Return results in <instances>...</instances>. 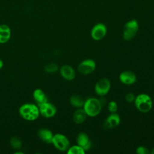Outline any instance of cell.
<instances>
[{
    "label": "cell",
    "instance_id": "obj_1",
    "mask_svg": "<svg viewBox=\"0 0 154 154\" xmlns=\"http://www.w3.org/2000/svg\"><path fill=\"white\" fill-rule=\"evenodd\" d=\"M19 112L20 116L28 121H34L40 116L38 106L31 103L22 105L19 109Z\"/></svg>",
    "mask_w": 154,
    "mask_h": 154
},
{
    "label": "cell",
    "instance_id": "obj_2",
    "mask_svg": "<svg viewBox=\"0 0 154 154\" xmlns=\"http://www.w3.org/2000/svg\"><path fill=\"white\" fill-rule=\"evenodd\" d=\"M134 104L136 108L143 113L150 111L153 106L152 98L149 95L145 93H141L136 96Z\"/></svg>",
    "mask_w": 154,
    "mask_h": 154
},
{
    "label": "cell",
    "instance_id": "obj_3",
    "mask_svg": "<svg viewBox=\"0 0 154 154\" xmlns=\"http://www.w3.org/2000/svg\"><path fill=\"white\" fill-rule=\"evenodd\" d=\"M102 105L99 99L95 97H90L85 100L83 108L89 117H96L101 111Z\"/></svg>",
    "mask_w": 154,
    "mask_h": 154
},
{
    "label": "cell",
    "instance_id": "obj_4",
    "mask_svg": "<svg viewBox=\"0 0 154 154\" xmlns=\"http://www.w3.org/2000/svg\"><path fill=\"white\" fill-rule=\"evenodd\" d=\"M139 29L138 22L136 19H131L127 22L123 29V38L125 40L129 41L137 35Z\"/></svg>",
    "mask_w": 154,
    "mask_h": 154
},
{
    "label": "cell",
    "instance_id": "obj_5",
    "mask_svg": "<svg viewBox=\"0 0 154 154\" xmlns=\"http://www.w3.org/2000/svg\"><path fill=\"white\" fill-rule=\"evenodd\" d=\"M52 143L55 147L60 151L65 152L70 147V141L67 137L62 134H55L54 135Z\"/></svg>",
    "mask_w": 154,
    "mask_h": 154
},
{
    "label": "cell",
    "instance_id": "obj_6",
    "mask_svg": "<svg viewBox=\"0 0 154 154\" xmlns=\"http://www.w3.org/2000/svg\"><path fill=\"white\" fill-rule=\"evenodd\" d=\"M40 115L45 118L53 117L57 113V107L55 105L48 101L38 106Z\"/></svg>",
    "mask_w": 154,
    "mask_h": 154
},
{
    "label": "cell",
    "instance_id": "obj_7",
    "mask_svg": "<svg viewBox=\"0 0 154 154\" xmlns=\"http://www.w3.org/2000/svg\"><path fill=\"white\" fill-rule=\"evenodd\" d=\"M96 67L95 61L91 59L82 61L78 66V72L82 75H88L93 73Z\"/></svg>",
    "mask_w": 154,
    "mask_h": 154
},
{
    "label": "cell",
    "instance_id": "obj_8",
    "mask_svg": "<svg viewBox=\"0 0 154 154\" xmlns=\"http://www.w3.org/2000/svg\"><path fill=\"white\" fill-rule=\"evenodd\" d=\"M111 82L107 78H102L99 79L95 84L94 91L96 93L100 96H104L110 90Z\"/></svg>",
    "mask_w": 154,
    "mask_h": 154
},
{
    "label": "cell",
    "instance_id": "obj_9",
    "mask_svg": "<svg viewBox=\"0 0 154 154\" xmlns=\"http://www.w3.org/2000/svg\"><path fill=\"white\" fill-rule=\"evenodd\" d=\"M107 29L105 24L98 23L94 25L91 31V37L96 41H99L103 39L106 34Z\"/></svg>",
    "mask_w": 154,
    "mask_h": 154
},
{
    "label": "cell",
    "instance_id": "obj_10",
    "mask_svg": "<svg viewBox=\"0 0 154 154\" xmlns=\"http://www.w3.org/2000/svg\"><path fill=\"white\" fill-rule=\"evenodd\" d=\"M120 117L116 112L111 113L108 116L103 122V126L105 129H110L114 128L120 123Z\"/></svg>",
    "mask_w": 154,
    "mask_h": 154
},
{
    "label": "cell",
    "instance_id": "obj_11",
    "mask_svg": "<svg viewBox=\"0 0 154 154\" xmlns=\"http://www.w3.org/2000/svg\"><path fill=\"white\" fill-rule=\"evenodd\" d=\"M119 79L123 84L132 85L136 82L137 76L132 71L126 70L122 72L120 74Z\"/></svg>",
    "mask_w": 154,
    "mask_h": 154
},
{
    "label": "cell",
    "instance_id": "obj_12",
    "mask_svg": "<svg viewBox=\"0 0 154 154\" xmlns=\"http://www.w3.org/2000/svg\"><path fill=\"white\" fill-rule=\"evenodd\" d=\"M77 144L81 146L85 152L90 150L91 143L88 135L85 132H80L76 138Z\"/></svg>",
    "mask_w": 154,
    "mask_h": 154
},
{
    "label": "cell",
    "instance_id": "obj_13",
    "mask_svg": "<svg viewBox=\"0 0 154 154\" xmlns=\"http://www.w3.org/2000/svg\"><path fill=\"white\" fill-rule=\"evenodd\" d=\"M60 73L61 76L67 81H72L74 79L76 76L74 69L69 65L62 66L60 68Z\"/></svg>",
    "mask_w": 154,
    "mask_h": 154
},
{
    "label": "cell",
    "instance_id": "obj_14",
    "mask_svg": "<svg viewBox=\"0 0 154 154\" xmlns=\"http://www.w3.org/2000/svg\"><path fill=\"white\" fill-rule=\"evenodd\" d=\"M52 132L47 128H41L38 131V136L40 139L47 144H51L54 137Z\"/></svg>",
    "mask_w": 154,
    "mask_h": 154
},
{
    "label": "cell",
    "instance_id": "obj_15",
    "mask_svg": "<svg viewBox=\"0 0 154 154\" xmlns=\"http://www.w3.org/2000/svg\"><path fill=\"white\" fill-rule=\"evenodd\" d=\"M11 37V29L6 24L0 25V43H7Z\"/></svg>",
    "mask_w": 154,
    "mask_h": 154
},
{
    "label": "cell",
    "instance_id": "obj_16",
    "mask_svg": "<svg viewBox=\"0 0 154 154\" xmlns=\"http://www.w3.org/2000/svg\"><path fill=\"white\" fill-rule=\"evenodd\" d=\"M87 116L84 108H79L73 112V120L76 124H81L85 121Z\"/></svg>",
    "mask_w": 154,
    "mask_h": 154
},
{
    "label": "cell",
    "instance_id": "obj_17",
    "mask_svg": "<svg viewBox=\"0 0 154 154\" xmlns=\"http://www.w3.org/2000/svg\"><path fill=\"white\" fill-rule=\"evenodd\" d=\"M33 98L37 106L48 101V97L45 93L40 88H37L33 91Z\"/></svg>",
    "mask_w": 154,
    "mask_h": 154
},
{
    "label": "cell",
    "instance_id": "obj_18",
    "mask_svg": "<svg viewBox=\"0 0 154 154\" xmlns=\"http://www.w3.org/2000/svg\"><path fill=\"white\" fill-rule=\"evenodd\" d=\"M70 104L75 108H83L85 100L84 98L79 94H73L70 97Z\"/></svg>",
    "mask_w": 154,
    "mask_h": 154
},
{
    "label": "cell",
    "instance_id": "obj_19",
    "mask_svg": "<svg viewBox=\"0 0 154 154\" xmlns=\"http://www.w3.org/2000/svg\"><path fill=\"white\" fill-rule=\"evenodd\" d=\"M67 154H85V151L79 145L70 146L67 150Z\"/></svg>",
    "mask_w": 154,
    "mask_h": 154
},
{
    "label": "cell",
    "instance_id": "obj_20",
    "mask_svg": "<svg viewBox=\"0 0 154 154\" xmlns=\"http://www.w3.org/2000/svg\"><path fill=\"white\" fill-rule=\"evenodd\" d=\"M11 146L15 150H20L22 147V141L17 137H13L10 140Z\"/></svg>",
    "mask_w": 154,
    "mask_h": 154
},
{
    "label": "cell",
    "instance_id": "obj_21",
    "mask_svg": "<svg viewBox=\"0 0 154 154\" xmlns=\"http://www.w3.org/2000/svg\"><path fill=\"white\" fill-rule=\"evenodd\" d=\"M44 69H45V72H46L47 73H55L57 72V70H58V66L57 64L51 63L46 64L45 66Z\"/></svg>",
    "mask_w": 154,
    "mask_h": 154
},
{
    "label": "cell",
    "instance_id": "obj_22",
    "mask_svg": "<svg viewBox=\"0 0 154 154\" xmlns=\"http://www.w3.org/2000/svg\"><path fill=\"white\" fill-rule=\"evenodd\" d=\"M108 109L111 113L116 112L118 109V105L115 101H110L108 103Z\"/></svg>",
    "mask_w": 154,
    "mask_h": 154
},
{
    "label": "cell",
    "instance_id": "obj_23",
    "mask_svg": "<svg viewBox=\"0 0 154 154\" xmlns=\"http://www.w3.org/2000/svg\"><path fill=\"white\" fill-rule=\"evenodd\" d=\"M136 153L137 154H149L150 153V151L149 150V149L145 147V146H139L136 149V151H135Z\"/></svg>",
    "mask_w": 154,
    "mask_h": 154
},
{
    "label": "cell",
    "instance_id": "obj_24",
    "mask_svg": "<svg viewBox=\"0 0 154 154\" xmlns=\"http://www.w3.org/2000/svg\"><path fill=\"white\" fill-rule=\"evenodd\" d=\"M135 99V96L134 94H133L132 93L129 92V93H128L125 95V100L128 103L134 102Z\"/></svg>",
    "mask_w": 154,
    "mask_h": 154
},
{
    "label": "cell",
    "instance_id": "obj_25",
    "mask_svg": "<svg viewBox=\"0 0 154 154\" xmlns=\"http://www.w3.org/2000/svg\"><path fill=\"white\" fill-rule=\"evenodd\" d=\"M17 151H16L14 152V154H23V152H20V151H19V150H17Z\"/></svg>",
    "mask_w": 154,
    "mask_h": 154
},
{
    "label": "cell",
    "instance_id": "obj_26",
    "mask_svg": "<svg viewBox=\"0 0 154 154\" xmlns=\"http://www.w3.org/2000/svg\"><path fill=\"white\" fill-rule=\"evenodd\" d=\"M3 66H4V63H3V61H2V60H1V59H0V69H2V67H3Z\"/></svg>",
    "mask_w": 154,
    "mask_h": 154
},
{
    "label": "cell",
    "instance_id": "obj_27",
    "mask_svg": "<svg viewBox=\"0 0 154 154\" xmlns=\"http://www.w3.org/2000/svg\"><path fill=\"white\" fill-rule=\"evenodd\" d=\"M150 153L152 154H154V147L152 149V150L150 151Z\"/></svg>",
    "mask_w": 154,
    "mask_h": 154
}]
</instances>
